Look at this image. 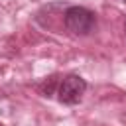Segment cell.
I'll return each instance as SVG.
<instances>
[{"mask_svg":"<svg viewBox=\"0 0 126 126\" xmlns=\"http://www.w3.org/2000/svg\"><path fill=\"white\" fill-rule=\"evenodd\" d=\"M85 91H87V81L83 77H79V75H67L59 83L57 98L63 104H77V102H81Z\"/></svg>","mask_w":126,"mask_h":126,"instance_id":"7a4b0ae2","label":"cell"},{"mask_svg":"<svg viewBox=\"0 0 126 126\" xmlns=\"http://www.w3.org/2000/svg\"><path fill=\"white\" fill-rule=\"evenodd\" d=\"M63 24L71 33L87 35V33L93 32V28L96 24V18H94V14L91 10H87L83 6H71L63 14Z\"/></svg>","mask_w":126,"mask_h":126,"instance_id":"6da1fadb","label":"cell"},{"mask_svg":"<svg viewBox=\"0 0 126 126\" xmlns=\"http://www.w3.org/2000/svg\"><path fill=\"white\" fill-rule=\"evenodd\" d=\"M0 126H4V124H2V122H0Z\"/></svg>","mask_w":126,"mask_h":126,"instance_id":"3957f363","label":"cell"}]
</instances>
